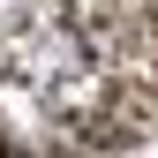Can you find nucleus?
I'll use <instances>...</instances> for the list:
<instances>
[{"mask_svg": "<svg viewBox=\"0 0 158 158\" xmlns=\"http://www.w3.org/2000/svg\"><path fill=\"white\" fill-rule=\"evenodd\" d=\"M0 158H158V0H45L0 38Z\"/></svg>", "mask_w": 158, "mask_h": 158, "instance_id": "f257e3e1", "label": "nucleus"}]
</instances>
